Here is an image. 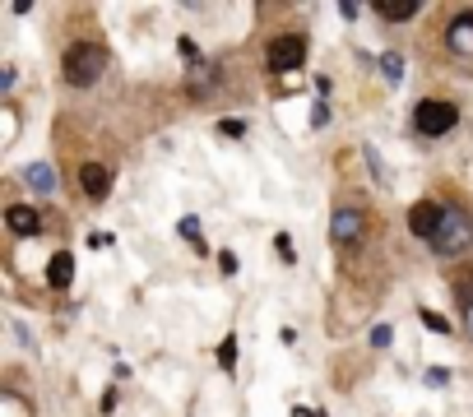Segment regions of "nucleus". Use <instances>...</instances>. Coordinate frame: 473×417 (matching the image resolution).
Wrapping results in <instances>:
<instances>
[{
	"mask_svg": "<svg viewBox=\"0 0 473 417\" xmlns=\"http://www.w3.org/2000/svg\"><path fill=\"white\" fill-rule=\"evenodd\" d=\"M107 46L102 42H70L66 56H61V75H66L70 88H88V84H98V75L107 70Z\"/></svg>",
	"mask_w": 473,
	"mask_h": 417,
	"instance_id": "obj_1",
	"label": "nucleus"
},
{
	"mask_svg": "<svg viewBox=\"0 0 473 417\" xmlns=\"http://www.w3.org/2000/svg\"><path fill=\"white\" fill-rule=\"evenodd\" d=\"M473 246V213L464 204H450L446 218H441L436 237H431V251L436 255H464Z\"/></svg>",
	"mask_w": 473,
	"mask_h": 417,
	"instance_id": "obj_2",
	"label": "nucleus"
},
{
	"mask_svg": "<svg viewBox=\"0 0 473 417\" xmlns=\"http://www.w3.org/2000/svg\"><path fill=\"white\" fill-rule=\"evenodd\" d=\"M455 125H460V107L446 98H422L418 107H413V130L422 135V139H441V135H450Z\"/></svg>",
	"mask_w": 473,
	"mask_h": 417,
	"instance_id": "obj_3",
	"label": "nucleus"
},
{
	"mask_svg": "<svg viewBox=\"0 0 473 417\" xmlns=\"http://www.w3.org/2000/svg\"><path fill=\"white\" fill-rule=\"evenodd\" d=\"M302 61H307V37H302V33L274 37L269 51H264V66L274 70V75H293V70H302Z\"/></svg>",
	"mask_w": 473,
	"mask_h": 417,
	"instance_id": "obj_4",
	"label": "nucleus"
},
{
	"mask_svg": "<svg viewBox=\"0 0 473 417\" xmlns=\"http://www.w3.org/2000/svg\"><path fill=\"white\" fill-rule=\"evenodd\" d=\"M362 232H367V213H362L357 204L334 208V218H330V242L339 246V251H352V246L362 242Z\"/></svg>",
	"mask_w": 473,
	"mask_h": 417,
	"instance_id": "obj_5",
	"label": "nucleus"
},
{
	"mask_svg": "<svg viewBox=\"0 0 473 417\" xmlns=\"http://www.w3.org/2000/svg\"><path fill=\"white\" fill-rule=\"evenodd\" d=\"M446 46L460 61H473V10H455V19L446 23Z\"/></svg>",
	"mask_w": 473,
	"mask_h": 417,
	"instance_id": "obj_6",
	"label": "nucleus"
},
{
	"mask_svg": "<svg viewBox=\"0 0 473 417\" xmlns=\"http://www.w3.org/2000/svg\"><path fill=\"white\" fill-rule=\"evenodd\" d=\"M441 218H446V208L436 204V199H418V204L408 208V232L413 237H436V228H441Z\"/></svg>",
	"mask_w": 473,
	"mask_h": 417,
	"instance_id": "obj_7",
	"label": "nucleus"
},
{
	"mask_svg": "<svg viewBox=\"0 0 473 417\" xmlns=\"http://www.w3.org/2000/svg\"><path fill=\"white\" fill-rule=\"evenodd\" d=\"M79 190H84L93 204H102V199L111 195V172L102 163H84L79 167Z\"/></svg>",
	"mask_w": 473,
	"mask_h": 417,
	"instance_id": "obj_8",
	"label": "nucleus"
},
{
	"mask_svg": "<svg viewBox=\"0 0 473 417\" xmlns=\"http://www.w3.org/2000/svg\"><path fill=\"white\" fill-rule=\"evenodd\" d=\"M5 228H10L14 237H37V232H42V218H37V208H28V204H10L5 208Z\"/></svg>",
	"mask_w": 473,
	"mask_h": 417,
	"instance_id": "obj_9",
	"label": "nucleus"
},
{
	"mask_svg": "<svg viewBox=\"0 0 473 417\" xmlns=\"http://www.w3.org/2000/svg\"><path fill=\"white\" fill-rule=\"evenodd\" d=\"M47 283H51L56 292L75 283V255H70V251H56L51 255V264H47Z\"/></svg>",
	"mask_w": 473,
	"mask_h": 417,
	"instance_id": "obj_10",
	"label": "nucleus"
},
{
	"mask_svg": "<svg viewBox=\"0 0 473 417\" xmlns=\"http://www.w3.org/2000/svg\"><path fill=\"white\" fill-rule=\"evenodd\" d=\"M371 14H381V19H390V23H408L418 14V0H376Z\"/></svg>",
	"mask_w": 473,
	"mask_h": 417,
	"instance_id": "obj_11",
	"label": "nucleus"
},
{
	"mask_svg": "<svg viewBox=\"0 0 473 417\" xmlns=\"http://www.w3.org/2000/svg\"><path fill=\"white\" fill-rule=\"evenodd\" d=\"M23 181H28V190H37V195H51V190H56V172H51V163H33L28 172H23Z\"/></svg>",
	"mask_w": 473,
	"mask_h": 417,
	"instance_id": "obj_12",
	"label": "nucleus"
},
{
	"mask_svg": "<svg viewBox=\"0 0 473 417\" xmlns=\"http://www.w3.org/2000/svg\"><path fill=\"white\" fill-rule=\"evenodd\" d=\"M450 287H455V297H460V306L469 311V306H473V264L455 269V274H450Z\"/></svg>",
	"mask_w": 473,
	"mask_h": 417,
	"instance_id": "obj_13",
	"label": "nucleus"
},
{
	"mask_svg": "<svg viewBox=\"0 0 473 417\" xmlns=\"http://www.w3.org/2000/svg\"><path fill=\"white\" fill-rule=\"evenodd\" d=\"M381 70H386V79H390V84H399V79H404V56L386 51V56H381Z\"/></svg>",
	"mask_w": 473,
	"mask_h": 417,
	"instance_id": "obj_14",
	"label": "nucleus"
},
{
	"mask_svg": "<svg viewBox=\"0 0 473 417\" xmlns=\"http://www.w3.org/2000/svg\"><path fill=\"white\" fill-rule=\"evenodd\" d=\"M176 228H181V237H186V242L195 246V251H204V237H199V223L190 218V213H186V218H181V223H176Z\"/></svg>",
	"mask_w": 473,
	"mask_h": 417,
	"instance_id": "obj_15",
	"label": "nucleus"
},
{
	"mask_svg": "<svg viewBox=\"0 0 473 417\" xmlns=\"http://www.w3.org/2000/svg\"><path fill=\"white\" fill-rule=\"evenodd\" d=\"M0 417H28V404L19 394H5L0 399Z\"/></svg>",
	"mask_w": 473,
	"mask_h": 417,
	"instance_id": "obj_16",
	"label": "nucleus"
},
{
	"mask_svg": "<svg viewBox=\"0 0 473 417\" xmlns=\"http://www.w3.org/2000/svg\"><path fill=\"white\" fill-rule=\"evenodd\" d=\"M422 325H427L431 334H450V320H446V316H436V311H422Z\"/></svg>",
	"mask_w": 473,
	"mask_h": 417,
	"instance_id": "obj_17",
	"label": "nucleus"
},
{
	"mask_svg": "<svg viewBox=\"0 0 473 417\" xmlns=\"http://www.w3.org/2000/svg\"><path fill=\"white\" fill-rule=\"evenodd\" d=\"M219 362H223V371H232V366H237V339H223V348H219Z\"/></svg>",
	"mask_w": 473,
	"mask_h": 417,
	"instance_id": "obj_18",
	"label": "nucleus"
},
{
	"mask_svg": "<svg viewBox=\"0 0 473 417\" xmlns=\"http://www.w3.org/2000/svg\"><path fill=\"white\" fill-rule=\"evenodd\" d=\"M367 339H371V348H390V339H395V334H390V325H371V334H367Z\"/></svg>",
	"mask_w": 473,
	"mask_h": 417,
	"instance_id": "obj_19",
	"label": "nucleus"
},
{
	"mask_svg": "<svg viewBox=\"0 0 473 417\" xmlns=\"http://www.w3.org/2000/svg\"><path fill=\"white\" fill-rule=\"evenodd\" d=\"M219 269H223V278H232V274H237V255L223 251V255H219Z\"/></svg>",
	"mask_w": 473,
	"mask_h": 417,
	"instance_id": "obj_20",
	"label": "nucleus"
},
{
	"mask_svg": "<svg viewBox=\"0 0 473 417\" xmlns=\"http://www.w3.org/2000/svg\"><path fill=\"white\" fill-rule=\"evenodd\" d=\"M278 260H288V264H293V260H297V255H293V242H288V237H283V232H278Z\"/></svg>",
	"mask_w": 473,
	"mask_h": 417,
	"instance_id": "obj_21",
	"label": "nucleus"
},
{
	"mask_svg": "<svg viewBox=\"0 0 473 417\" xmlns=\"http://www.w3.org/2000/svg\"><path fill=\"white\" fill-rule=\"evenodd\" d=\"M446 380H450V371H441V366H431V371H427V385H431V390H441Z\"/></svg>",
	"mask_w": 473,
	"mask_h": 417,
	"instance_id": "obj_22",
	"label": "nucleus"
},
{
	"mask_svg": "<svg viewBox=\"0 0 473 417\" xmlns=\"http://www.w3.org/2000/svg\"><path fill=\"white\" fill-rule=\"evenodd\" d=\"M464 330H469V339H473V306L464 311Z\"/></svg>",
	"mask_w": 473,
	"mask_h": 417,
	"instance_id": "obj_23",
	"label": "nucleus"
},
{
	"mask_svg": "<svg viewBox=\"0 0 473 417\" xmlns=\"http://www.w3.org/2000/svg\"><path fill=\"white\" fill-rule=\"evenodd\" d=\"M293 417H320V413H311V408H293Z\"/></svg>",
	"mask_w": 473,
	"mask_h": 417,
	"instance_id": "obj_24",
	"label": "nucleus"
}]
</instances>
